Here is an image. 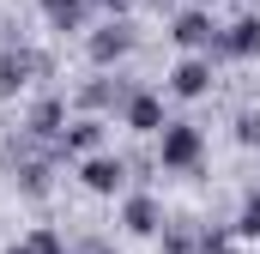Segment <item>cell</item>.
I'll return each instance as SVG.
<instances>
[{
    "mask_svg": "<svg viewBox=\"0 0 260 254\" xmlns=\"http://www.w3.org/2000/svg\"><path fill=\"white\" fill-rule=\"evenodd\" d=\"M212 55H230V61H254L260 55V12H242L230 30H218V49Z\"/></svg>",
    "mask_w": 260,
    "mask_h": 254,
    "instance_id": "cell-4",
    "label": "cell"
},
{
    "mask_svg": "<svg viewBox=\"0 0 260 254\" xmlns=\"http://www.w3.org/2000/svg\"><path fill=\"white\" fill-rule=\"evenodd\" d=\"M200 254H230V236H206V242H200Z\"/></svg>",
    "mask_w": 260,
    "mask_h": 254,
    "instance_id": "cell-16",
    "label": "cell"
},
{
    "mask_svg": "<svg viewBox=\"0 0 260 254\" xmlns=\"http://www.w3.org/2000/svg\"><path fill=\"white\" fill-rule=\"evenodd\" d=\"M97 145H103V121L97 115H85V121H73L61 133V151H85V157H97Z\"/></svg>",
    "mask_w": 260,
    "mask_h": 254,
    "instance_id": "cell-10",
    "label": "cell"
},
{
    "mask_svg": "<svg viewBox=\"0 0 260 254\" xmlns=\"http://www.w3.org/2000/svg\"><path fill=\"white\" fill-rule=\"evenodd\" d=\"M170 37H176L188 55H212V49H218V24H212V12H206V6H188V12H176Z\"/></svg>",
    "mask_w": 260,
    "mask_h": 254,
    "instance_id": "cell-2",
    "label": "cell"
},
{
    "mask_svg": "<svg viewBox=\"0 0 260 254\" xmlns=\"http://www.w3.org/2000/svg\"><path fill=\"white\" fill-rule=\"evenodd\" d=\"M236 236H248V242H260V194H248V200H242V218H236Z\"/></svg>",
    "mask_w": 260,
    "mask_h": 254,
    "instance_id": "cell-14",
    "label": "cell"
},
{
    "mask_svg": "<svg viewBox=\"0 0 260 254\" xmlns=\"http://www.w3.org/2000/svg\"><path fill=\"white\" fill-rule=\"evenodd\" d=\"M67 103L61 97H43V103H37V109H30V133H37V139H55V133H67Z\"/></svg>",
    "mask_w": 260,
    "mask_h": 254,
    "instance_id": "cell-11",
    "label": "cell"
},
{
    "mask_svg": "<svg viewBox=\"0 0 260 254\" xmlns=\"http://www.w3.org/2000/svg\"><path fill=\"white\" fill-rule=\"evenodd\" d=\"M30 73H37V55H30V49H6V55H0V97L24 91Z\"/></svg>",
    "mask_w": 260,
    "mask_h": 254,
    "instance_id": "cell-8",
    "label": "cell"
},
{
    "mask_svg": "<svg viewBox=\"0 0 260 254\" xmlns=\"http://www.w3.org/2000/svg\"><path fill=\"white\" fill-rule=\"evenodd\" d=\"M194 6H200V0H194Z\"/></svg>",
    "mask_w": 260,
    "mask_h": 254,
    "instance_id": "cell-19",
    "label": "cell"
},
{
    "mask_svg": "<svg viewBox=\"0 0 260 254\" xmlns=\"http://www.w3.org/2000/svg\"><path fill=\"white\" fill-rule=\"evenodd\" d=\"M6 254H61V236H55V230H37V236H24V242H12Z\"/></svg>",
    "mask_w": 260,
    "mask_h": 254,
    "instance_id": "cell-13",
    "label": "cell"
},
{
    "mask_svg": "<svg viewBox=\"0 0 260 254\" xmlns=\"http://www.w3.org/2000/svg\"><path fill=\"white\" fill-rule=\"evenodd\" d=\"M200 157H206V133L194 121H170L157 133V164L164 170H200Z\"/></svg>",
    "mask_w": 260,
    "mask_h": 254,
    "instance_id": "cell-1",
    "label": "cell"
},
{
    "mask_svg": "<svg viewBox=\"0 0 260 254\" xmlns=\"http://www.w3.org/2000/svg\"><path fill=\"white\" fill-rule=\"evenodd\" d=\"M236 139H242V145H260V115H254V109L236 121Z\"/></svg>",
    "mask_w": 260,
    "mask_h": 254,
    "instance_id": "cell-15",
    "label": "cell"
},
{
    "mask_svg": "<svg viewBox=\"0 0 260 254\" xmlns=\"http://www.w3.org/2000/svg\"><path fill=\"white\" fill-rule=\"evenodd\" d=\"M170 91L176 97H206L212 91V55H188V61H176V73H170Z\"/></svg>",
    "mask_w": 260,
    "mask_h": 254,
    "instance_id": "cell-6",
    "label": "cell"
},
{
    "mask_svg": "<svg viewBox=\"0 0 260 254\" xmlns=\"http://www.w3.org/2000/svg\"><path fill=\"white\" fill-rule=\"evenodd\" d=\"M91 254H115V248H91Z\"/></svg>",
    "mask_w": 260,
    "mask_h": 254,
    "instance_id": "cell-17",
    "label": "cell"
},
{
    "mask_svg": "<svg viewBox=\"0 0 260 254\" xmlns=\"http://www.w3.org/2000/svg\"><path fill=\"white\" fill-rule=\"evenodd\" d=\"M79 182H85L91 194H103V200H109V194L127 188V164H121V157H109V151H97V157H85V164H79Z\"/></svg>",
    "mask_w": 260,
    "mask_h": 254,
    "instance_id": "cell-3",
    "label": "cell"
},
{
    "mask_svg": "<svg viewBox=\"0 0 260 254\" xmlns=\"http://www.w3.org/2000/svg\"><path fill=\"white\" fill-rule=\"evenodd\" d=\"M127 49H133V30H127V24H103V30H91V43H85L91 67H115Z\"/></svg>",
    "mask_w": 260,
    "mask_h": 254,
    "instance_id": "cell-7",
    "label": "cell"
},
{
    "mask_svg": "<svg viewBox=\"0 0 260 254\" xmlns=\"http://www.w3.org/2000/svg\"><path fill=\"white\" fill-rule=\"evenodd\" d=\"M121 224H127L133 236H151V230L164 224V212H157V200H151V194H127V206H121Z\"/></svg>",
    "mask_w": 260,
    "mask_h": 254,
    "instance_id": "cell-9",
    "label": "cell"
},
{
    "mask_svg": "<svg viewBox=\"0 0 260 254\" xmlns=\"http://www.w3.org/2000/svg\"><path fill=\"white\" fill-rule=\"evenodd\" d=\"M43 12H49L55 30H79L85 24V0H43Z\"/></svg>",
    "mask_w": 260,
    "mask_h": 254,
    "instance_id": "cell-12",
    "label": "cell"
},
{
    "mask_svg": "<svg viewBox=\"0 0 260 254\" xmlns=\"http://www.w3.org/2000/svg\"><path fill=\"white\" fill-rule=\"evenodd\" d=\"M121 121L133 127V133H164V97L157 91H127V103H121Z\"/></svg>",
    "mask_w": 260,
    "mask_h": 254,
    "instance_id": "cell-5",
    "label": "cell"
},
{
    "mask_svg": "<svg viewBox=\"0 0 260 254\" xmlns=\"http://www.w3.org/2000/svg\"><path fill=\"white\" fill-rule=\"evenodd\" d=\"M109 6H121V0H109Z\"/></svg>",
    "mask_w": 260,
    "mask_h": 254,
    "instance_id": "cell-18",
    "label": "cell"
}]
</instances>
